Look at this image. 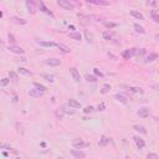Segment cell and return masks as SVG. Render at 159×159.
Listing matches in <instances>:
<instances>
[{
    "label": "cell",
    "instance_id": "74e56055",
    "mask_svg": "<svg viewBox=\"0 0 159 159\" xmlns=\"http://www.w3.org/2000/svg\"><path fill=\"white\" fill-rule=\"evenodd\" d=\"M137 53H138V57H142V56H144V55L147 53V50H145V48H140Z\"/></svg>",
    "mask_w": 159,
    "mask_h": 159
},
{
    "label": "cell",
    "instance_id": "7a4b0ae2",
    "mask_svg": "<svg viewBox=\"0 0 159 159\" xmlns=\"http://www.w3.org/2000/svg\"><path fill=\"white\" fill-rule=\"evenodd\" d=\"M90 143H86V142H83L82 139H73L72 140V147L75 148V149H83V148L88 147Z\"/></svg>",
    "mask_w": 159,
    "mask_h": 159
},
{
    "label": "cell",
    "instance_id": "8fae6325",
    "mask_svg": "<svg viewBox=\"0 0 159 159\" xmlns=\"http://www.w3.org/2000/svg\"><path fill=\"white\" fill-rule=\"evenodd\" d=\"M70 73H71V76L73 77V80L76 82H80L81 81V75H80V72L77 71V68H76V67H71L70 68Z\"/></svg>",
    "mask_w": 159,
    "mask_h": 159
},
{
    "label": "cell",
    "instance_id": "4dcf8cb0",
    "mask_svg": "<svg viewBox=\"0 0 159 159\" xmlns=\"http://www.w3.org/2000/svg\"><path fill=\"white\" fill-rule=\"evenodd\" d=\"M88 3H92V4H97V5H108L109 3L108 1H98V0H88Z\"/></svg>",
    "mask_w": 159,
    "mask_h": 159
},
{
    "label": "cell",
    "instance_id": "bcb514c9",
    "mask_svg": "<svg viewBox=\"0 0 159 159\" xmlns=\"http://www.w3.org/2000/svg\"><path fill=\"white\" fill-rule=\"evenodd\" d=\"M20 61H26V57H20Z\"/></svg>",
    "mask_w": 159,
    "mask_h": 159
},
{
    "label": "cell",
    "instance_id": "6da1fadb",
    "mask_svg": "<svg viewBox=\"0 0 159 159\" xmlns=\"http://www.w3.org/2000/svg\"><path fill=\"white\" fill-rule=\"evenodd\" d=\"M57 5H58L60 8H63L65 10H73L75 9L73 3H71L70 0H58Z\"/></svg>",
    "mask_w": 159,
    "mask_h": 159
},
{
    "label": "cell",
    "instance_id": "e0dca14e",
    "mask_svg": "<svg viewBox=\"0 0 159 159\" xmlns=\"http://www.w3.org/2000/svg\"><path fill=\"white\" fill-rule=\"evenodd\" d=\"M13 23L15 24H18V25H26L27 21L25 19H21V18H18V16H13V19H11Z\"/></svg>",
    "mask_w": 159,
    "mask_h": 159
},
{
    "label": "cell",
    "instance_id": "2e32d148",
    "mask_svg": "<svg viewBox=\"0 0 159 159\" xmlns=\"http://www.w3.org/2000/svg\"><path fill=\"white\" fill-rule=\"evenodd\" d=\"M68 36H70V39L76 40V41H80V40L82 39L81 32H76V31H73V32H70V34H68Z\"/></svg>",
    "mask_w": 159,
    "mask_h": 159
},
{
    "label": "cell",
    "instance_id": "3957f363",
    "mask_svg": "<svg viewBox=\"0 0 159 159\" xmlns=\"http://www.w3.org/2000/svg\"><path fill=\"white\" fill-rule=\"evenodd\" d=\"M135 53H137V48L132 47V48H128V50H124L123 53H122V56H123L124 60H129V58H132Z\"/></svg>",
    "mask_w": 159,
    "mask_h": 159
},
{
    "label": "cell",
    "instance_id": "b9f144b4",
    "mask_svg": "<svg viewBox=\"0 0 159 159\" xmlns=\"http://www.w3.org/2000/svg\"><path fill=\"white\" fill-rule=\"evenodd\" d=\"M105 107H106L105 103H101V105L97 107V109H98V111H103V109H105Z\"/></svg>",
    "mask_w": 159,
    "mask_h": 159
},
{
    "label": "cell",
    "instance_id": "ac0fdd59",
    "mask_svg": "<svg viewBox=\"0 0 159 159\" xmlns=\"http://www.w3.org/2000/svg\"><path fill=\"white\" fill-rule=\"evenodd\" d=\"M114 98L118 101V102H120V103H123V105H125V103L128 102V100H127V97H124L123 95H120V93H117V95H114Z\"/></svg>",
    "mask_w": 159,
    "mask_h": 159
},
{
    "label": "cell",
    "instance_id": "f35d334b",
    "mask_svg": "<svg viewBox=\"0 0 159 159\" xmlns=\"http://www.w3.org/2000/svg\"><path fill=\"white\" fill-rule=\"evenodd\" d=\"M0 148H1V149H8V150H11L13 149V148L10 147L9 144H6V143H3L1 145H0Z\"/></svg>",
    "mask_w": 159,
    "mask_h": 159
},
{
    "label": "cell",
    "instance_id": "7402d4cb",
    "mask_svg": "<svg viewBox=\"0 0 159 159\" xmlns=\"http://www.w3.org/2000/svg\"><path fill=\"white\" fill-rule=\"evenodd\" d=\"M130 15H132L133 18L138 19V20H144V16L142 15L139 11H137V10H130Z\"/></svg>",
    "mask_w": 159,
    "mask_h": 159
},
{
    "label": "cell",
    "instance_id": "c3c4849f",
    "mask_svg": "<svg viewBox=\"0 0 159 159\" xmlns=\"http://www.w3.org/2000/svg\"><path fill=\"white\" fill-rule=\"evenodd\" d=\"M16 159H21V158H16Z\"/></svg>",
    "mask_w": 159,
    "mask_h": 159
},
{
    "label": "cell",
    "instance_id": "cb8c5ba5",
    "mask_svg": "<svg viewBox=\"0 0 159 159\" xmlns=\"http://www.w3.org/2000/svg\"><path fill=\"white\" fill-rule=\"evenodd\" d=\"M57 48H58L60 51L65 52V53H68V52H70V48H68L66 45H63V43H57Z\"/></svg>",
    "mask_w": 159,
    "mask_h": 159
},
{
    "label": "cell",
    "instance_id": "ffe728a7",
    "mask_svg": "<svg viewBox=\"0 0 159 159\" xmlns=\"http://www.w3.org/2000/svg\"><path fill=\"white\" fill-rule=\"evenodd\" d=\"M108 143H109V138L106 137V135H102L100 142H98V145H100V147H106Z\"/></svg>",
    "mask_w": 159,
    "mask_h": 159
},
{
    "label": "cell",
    "instance_id": "9c48e42d",
    "mask_svg": "<svg viewBox=\"0 0 159 159\" xmlns=\"http://www.w3.org/2000/svg\"><path fill=\"white\" fill-rule=\"evenodd\" d=\"M71 154H72L76 159H83L86 157V153L82 152L81 149H72L71 150Z\"/></svg>",
    "mask_w": 159,
    "mask_h": 159
},
{
    "label": "cell",
    "instance_id": "4fadbf2b",
    "mask_svg": "<svg viewBox=\"0 0 159 159\" xmlns=\"http://www.w3.org/2000/svg\"><path fill=\"white\" fill-rule=\"evenodd\" d=\"M137 114H138L140 118H147L148 116H149V108L142 107V108H139V111L137 112Z\"/></svg>",
    "mask_w": 159,
    "mask_h": 159
},
{
    "label": "cell",
    "instance_id": "83f0119b",
    "mask_svg": "<svg viewBox=\"0 0 159 159\" xmlns=\"http://www.w3.org/2000/svg\"><path fill=\"white\" fill-rule=\"evenodd\" d=\"M34 86H35V88H37L39 91H41V92H45L47 88L43 85H41V83H39V82H34Z\"/></svg>",
    "mask_w": 159,
    "mask_h": 159
},
{
    "label": "cell",
    "instance_id": "ab89813d",
    "mask_svg": "<svg viewBox=\"0 0 159 159\" xmlns=\"http://www.w3.org/2000/svg\"><path fill=\"white\" fill-rule=\"evenodd\" d=\"M8 39H9V42H11V43H13V45H14V42L16 41V40H15V37H14V35H13V34H9V35H8Z\"/></svg>",
    "mask_w": 159,
    "mask_h": 159
},
{
    "label": "cell",
    "instance_id": "484cf974",
    "mask_svg": "<svg viewBox=\"0 0 159 159\" xmlns=\"http://www.w3.org/2000/svg\"><path fill=\"white\" fill-rule=\"evenodd\" d=\"M42 78H45L47 82H53L55 81V76L51 73H42Z\"/></svg>",
    "mask_w": 159,
    "mask_h": 159
},
{
    "label": "cell",
    "instance_id": "8992f818",
    "mask_svg": "<svg viewBox=\"0 0 159 159\" xmlns=\"http://www.w3.org/2000/svg\"><path fill=\"white\" fill-rule=\"evenodd\" d=\"M133 139H134V143H135V145H137V148H138V149H143V148L145 147V142H144L143 138H140V137L135 135V137H133Z\"/></svg>",
    "mask_w": 159,
    "mask_h": 159
},
{
    "label": "cell",
    "instance_id": "603a6c76",
    "mask_svg": "<svg viewBox=\"0 0 159 159\" xmlns=\"http://www.w3.org/2000/svg\"><path fill=\"white\" fill-rule=\"evenodd\" d=\"M18 73H20V75H26V76H31V75H32L31 71L26 70V68H24V67H19V68H18Z\"/></svg>",
    "mask_w": 159,
    "mask_h": 159
},
{
    "label": "cell",
    "instance_id": "52a82bcc",
    "mask_svg": "<svg viewBox=\"0 0 159 159\" xmlns=\"http://www.w3.org/2000/svg\"><path fill=\"white\" fill-rule=\"evenodd\" d=\"M37 6L40 8V10H41L42 13H45L47 15H50L51 18H53V13L51 11V10H48V8H46V5L43 4V1H39V3H37Z\"/></svg>",
    "mask_w": 159,
    "mask_h": 159
},
{
    "label": "cell",
    "instance_id": "d4e9b609",
    "mask_svg": "<svg viewBox=\"0 0 159 159\" xmlns=\"http://www.w3.org/2000/svg\"><path fill=\"white\" fill-rule=\"evenodd\" d=\"M129 91L133 92V93H139V95H143L144 91L142 87H129Z\"/></svg>",
    "mask_w": 159,
    "mask_h": 159
},
{
    "label": "cell",
    "instance_id": "5bb4252c",
    "mask_svg": "<svg viewBox=\"0 0 159 159\" xmlns=\"http://www.w3.org/2000/svg\"><path fill=\"white\" fill-rule=\"evenodd\" d=\"M157 58H158V53H157V52H150V53L145 57L144 63H150V62H153V61H155Z\"/></svg>",
    "mask_w": 159,
    "mask_h": 159
},
{
    "label": "cell",
    "instance_id": "ee69618b",
    "mask_svg": "<svg viewBox=\"0 0 159 159\" xmlns=\"http://www.w3.org/2000/svg\"><path fill=\"white\" fill-rule=\"evenodd\" d=\"M18 101H19V97H18V96H16V95H15V96L13 97V102H14V103H16V102H18Z\"/></svg>",
    "mask_w": 159,
    "mask_h": 159
},
{
    "label": "cell",
    "instance_id": "d6986e66",
    "mask_svg": "<svg viewBox=\"0 0 159 159\" xmlns=\"http://www.w3.org/2000/svg\"><path fill=\"white\" fill-rule=\"evenodd\" d=\"M133 27H134L135 32H138V34H145V30H144V27L142 26V25H139L138 23H134V24H133Z\"/></svg>",
    "mask_w": 159,
    "mask_h": 159
},
{
    "label": "cell",
    "instance_id": "5b68a950",
    "mask_svg": "<svg viewBox=\"0 0 159 159\" xmlns=\"http://www.w3.org/2000/svg\"><path fill=\"white\" fill-rule=\"evenodd\" d=\"M45 63L48 65V66H60L61 65V60L56 58V57H51V58L45 60Z\"/></svg>",
    "mask_w": 159,
    "mask_h": 159
},
{
    "label": "cell",
    "instance_id": "7bdbcfd3",
    "mask_svg": "<svg viewBox=\"0 0 159 159\" xmlns=\"http://www.w3.org/2000/svg\"><path fill=\"white\" fill-rule=\"evenodd\" d=\"M152 88L154 91H158L159 92V83H155V85H152Z\"/></svg>",
    "mask_w": 159,
    "mask_h": 159
},
{
    "label": "cell",
    "instance_id": "7dc6e473",
    "mask_svg": "<svg viewBox=\"0 0 159 159\" xmlns=\"http://www.w3.org/2000/svg\"><path fill=\"white\" fill-rule=\"evenodd\" d=\"M58 159H63V158H58Z\"/></svg>",
    "mask_w": 159,
    "mask_h": 159
},
{
    "label": "cell",
    "instance_id": "836d02e7",
    "mask_svg": "<svg viewBox=\"0 0 159 159\" xmlns=\"http://www.w3.org/2000/svg\"><path fill=\"white\" fill-rule=\"evenodd\" d=\"M147 159H159V155L157 154V153H148Z\"/></svg>",
    "mask_w": 159,
    "mask_h": 159
},
{
    "label": "cell",
    "instance_id": "f1b7e54d",
    "mask_svg": "<svg viewBox=\"0 0 159 159\" xmlns=\"http://www.w3.org/2000/svg\"><path fill=\"white\" fill-rule=\"evenodd\" d=\"M109 90H111V85H108V83H105L102 87V90H101V93L102 95H106V93L109 92Z\"/></svg>",
    "mask_w": 159,
    "mask_h": 159
},
{
    "label": "cell",
    "instance_id": "30bf717a",
    "mask_svg": "<svg viewBox=\"0 0 159 159\" xmlns=\"http://www.w3.org/2000/svg\"><path fill=\"white\" fill-rule=\"evenodd\" d=\"M26 8H27V10H29V13H31V14H35L36 13V4L32 1V0H26Z\"/></svg>",
    "mask_w": 159,
    "mask_h": 159
},
{
    "label": "cell",
    "instance_id": "1f68e13d",
    "mask_svg": "<svg viewBox=\"0 0 159 159\" xmlns=\"http://www.w3.org/2000/svg\"><path fill=\"white\" fill-rule=\"evenodd\" d=\"M86 80L88 81V82H96V81H97V77H96V76H92V75H88V73H87V75H86Z\"/></svg>",
    "mask_w": 159,
    "mask_h": 159
},
{
    "label": "cell",
    "instance_id": "8d00e7d4",
    "mask_svg": "<svg viewBox=\"0 0 159 159\" xmlns=\"http://www.w3.org/2000/svg\"><path fill=\"white\" fill-rule=\"evenodd\" d=\"M85 35H86V37H87V41H88V42H92L93 40H92V35L90 34V32L88 31H87V30H85Z\"/></svg>",
    "mask_w": 159,
    "mask_h": 159
},
{
    "label": "cell",
    "instance_id": "277c9868",
    "mask_svg": "<svg viewBox=\"0 0 159 159\" xmlns=\"http://www.w3.org/2000/svg\"><path fill=\"white\" fill-rule=\"evenodd\" d=\"M8 50L10 52H13V53H16V55H23L25 52V50L23 47H20V46H16V45H10L8 47Z\"/></svg>",
    "mask_w": 159,
    "mask_h": 159
},
{
    "label": "cell",
    "instance_id": "9a60e30c",
    "mask_svg": "<svg viewBox=\"0 0 159 159\" xmlns=\"http://www.w3.org/2000/svg\"><path fill=\"white\" fill-rule=\"evenodd\" d=\"M67 103H68V106L71 108H81V103L78 101H76L75 98H70Z\"/></svg>",
    "mask_w": 159,
    "mask_h": 159
},
{
    "label": "cell",
    "instance_id": "7c38bea8",
    "mask_svg": "<svg viewBox=\"0 0 159 159\" xmlns=\"http://www.w3.org/2000/svg\"><path fill=\"white\" fill-rule=\"evenodd\" d=\"M29 95H30V97H34V98H40V97H42L43 92L39 91L37 88H31V90H29Z\"/></svg>",
    "mask_w": 159,
    "mask_h": 159
},
{
    "label": "cell",
    "instance_id": "f6af8a7d",
    "mask_svg": "<svg viewBox=\"0 0 159 159\" xmlns=\"http://www.w3.org/2000/svg\"><path fill=\"white\" fill-rule=\"evenodd\" d=\"M154 39L159 41V32H158V34H155V35H154Z\"/></svg>",
    "mask_w": 159,
    "mask_h": 159
},
{
    "label": "cell",
    "instance_id": "681fc988",
    "mask_svg": "<svg viewBox=\"0 0 159 159\" xmlns=\"http://www.w3.org/2000/svg\"><path fill=\"white\" fill-rule=\"evenodd\" d=\"M158 72H159V70H158Z\"/></svg>",
    "mask_w": 159,
    "mask_h": 159
},
{
    "label": "cell",
    "instance_id": "4316f807",
    "mask_svg": "<svg viewBox=\"0 0 159 159\" xmlns=\"http://www.w3.org/2000/svg\"><path fill=\"white\" fill-rule=\"evenodd\" d=\"M103 25L107 29H113V27L117 26V23H113V21H103Z\"/></svg>",
    "mask_w": 159,
    "mask_h": 159
},
{
    "label": "cell",
    "instance_id": "d6a6232c",
    "mask_svg": "<svg viewBox=\"0 0 159 159\" xmlns=\"http://www.w3.org/2000/svg\"><path fill=\"white\" fill-rule=\"evenodd\" d=\"M93 73H95L96 77H101V78H103V76H105V75H103L98 68H93Z\"/></svg>",
    "mask_w": 159,
    "mask_h": 159
},
{
    "label": "cell",
    "instance_id": "ba28073f",
    "mask_svg": "<svg viewBox=\"0 0 159 159\" xmlns=\"http://www.w3.org/2000/svg\"><path fill=\"white\" fill-rule=\"evenodd\" d=\"M36 42L39 43L40 46H42V47H55V46L57 47V43H56V42H53V41H42V40H36Z\"/></svg>",
    "mask_w": 159,
    "mask_h": 159
},
{
    "label": "cell",
    "instance_id": "f546056e",
    "mask_svg": "<svg viewBox=\"0 0 159 159\" xmlns=\"http://www.w3.org/2000/svg\"><path fill=\"white\" fill-rule=\"evenodd\" d=\"M9 78H11L14 81H18L19 80V76H18V73H16L15 71H9Z\"/></svg>",
    "mask_w": 159,
    "mask_h": 159
},
{
    "label": "cell",
    "instance_id": "60d3db41",
    "mask_svg": "<svg viewBox=\"0 0 159 159\" xmlns=\"http://www.w3.org/2000/svg\"><path fill=\"white\" fill-rule=\"evenodd\" d=\"M10 82V78H6V77H4L3 80H1V86L4 87V86H6L8 83Z\"/></svg>",
    "mask_w": 159,
    "mask_h": 159
},
{
    "label": "cell",
    "instance_id": "e575fe53",
    "mask_svg": "<svg viewBox=\"0 0 159 159\" xmlns=\"http://www.w3.org/2000/svg\"><path fill=\"white\" fill-rule=\"evenodd\" d=\"M103 39L107 40V41H109V40H112V35L109 34L108 31H105V32H103Z\"/></svg>",
    "mask_w": 159,
    "mask_h": 159
},
{
    "label": "cell",
    "instance_id": "44dd1931",
    "mask_svg": "<svg viewBox=\"0 0 159 159\" xmlns=\"http://www.w3.org/2000/svg\"><path fill=\"white\" fill-rule=\"evenodd\" d=\"M133 129L137 130V132H139L142 134H147V129L143 127V125H139V124H134L133 125Z\"/></svg>",
    "mask_w": 159,
    "mask_h": 159
},
{
    "label": "cell",
    "instance_id": "d590c367",
    "mask_svg": "<svg viewBox=\"0 0 159 159\" xmlns=\"http://www.w3.org/2000/svg\"><path fill=\"white\" fill-rule=\"evenodd\" d=\"M95 111V108H93L92 106H87V107H85V109H83V113H91V112H93Z\"/></svg>",
    "mask_w": 159,
    "mask_h": 159
}]
</instances>
